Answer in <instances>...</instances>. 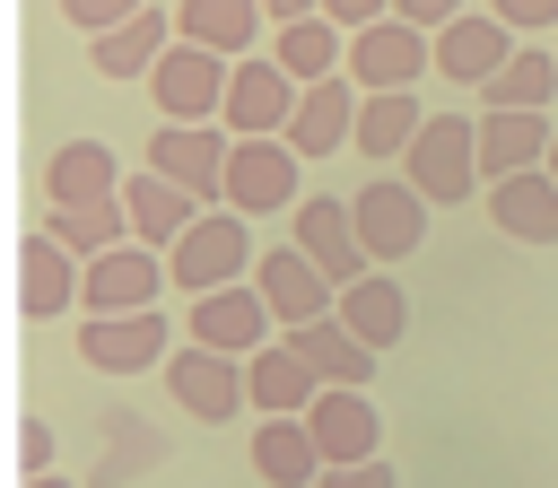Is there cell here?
<instances>
[{"label": "cell", "mask_w": 558, "mask_h": 488, "mask_svg": "<svg viewBox=\"0 0 558 488\" xmlns=\"http://www.w3.org/2000/svg\"><path fill=\"white\" fill-rule=\"evenodd\" d=\"M166 383H174V401H183L201 427H227L235 410H253L244 357H227V349H201V340H183V349L166 357Z\"/></svg>", "instance_id": "8"}, {"label": "cell", "mask_w": 558, "mask_h": 488, "mask_svg": "<svg viewBox=\"0 0 558 488\" xmlns=\"http://www.w3.org/2000/svg\"><path fill=\"white\" fill-rule=\"evenodd\" d=\"M288 340H296V357H305L323 383H349V392H357V383H375V357H384V349H366V340H357L340 314H323V322H296Z\"/></svg>", "instance_id": "27"}, {"label": "cell", "mask_w": 558, "mask_h": 488, "mask_svg": "<svg viewBox=\"0 0 558 488\" xmlns=\"http://www.w3.org/2000/svg\"><path fill=\"white\" fill-rule=\"evenodd\" d=\"M17 471H26V479L52 471V427H44V418H17Z\"/></svg>", "instance_id": "37"}, {"label": "cell", "mask_w": 558, "mask_h": 488, "mask_svg": "<svg viewBox=\"0 0 558 488\" xmlns=\"http://www.w3.org/2000/svg\"><path fill=\"white\" fill-rule=\"evenodd\" d=\"M296 96H305V87H296V78L270 61V52H244V61H235V87H227V113H218V122H227L235 139H288V122H296Z\"/></svg>", "instance_id": "9"}, {"label": "cell", "mask_w": 558, "mask_h": 488, "mask_svg": "<svg viewBox=\"0 0 558 488\" xmlns=\"http://www.w3.org/2000/svg\"><path fill=\"white\" fill-rule=\"evenodd\" d=\"M192 340H201V349H227V357H253V349H270V340H279V314L262 305V288H253V279H235V288L192 296Z\"/></svg>", "instance_id": "14"}, {"label": "cell", "mask_w": 558, "mask_h": 488, "mask_svg": "<svg viewBox=\"0 0 558 488\" xmlns=\"http://www.w3.org/2000/svg\"><path fill=\"white\" fill-rule=\"evenodd\" d=\"M488 17H506L514 35H558V0H488Z\"/></svg>", "instance_id": "36"}, {"label": "cell", "mask_w": 558, "mask_h": 488, "mask_svg": "<svg viewBox=\"0 0 558 488\" xmlns=\"http://www.w3.org/2000/svg\"><path fill=\"white\" fill-rule=\"evenodd\" d=\"M166 279H174V270L157 261V244L131 235V244H113V253L87 261V305H78V314H148Z\"/></svg>", "instance_id": "15"}, {"label": "cell", "mask_w": 558, "mask_h": 488, "mask_svg": "<svg viewBox=\"0 0 558 488\" xmlns=\"http://www.w3.org/2000/svg\"><path fill=\"white\" fill-rule=\"evenodd\" d=\"M288 244H296L331 288H357V279L375 270V253H366V235H357V209L331 200V192H305V200L288 209Z\"/></svg>", "instance_id": "5"}, {"label": "cell", "mask_w": 558, "mask_h": 488, "mask_svg": "<svg viewBox=\"0 0 558 488\" xmlns=\"http://www.w3.org/2000/svg\"><path fill=\"white\" fill-rule=\"evenodd\" d=\"M78 261H96V253H113V244H131V209H122V192L113 200H70V209H52L44 218Z\"/></svg>", "instance_id": "33"}, {"label": "cell", "mask_w": 558, "mask_h": 488, "mask_svg": "<svg viewBox=\"0 0 558 488\" xmlns=\"http://www.w3.org/2000/svg\"><path fill=\"white\" fill-rule=\"evenodd\" d=\"M157 462H166L157 427H148V418H131V410H105V462L87 471V488H122V479H148Z\"/></svg>", "instance_id": "32"}, {"label": "cell", "mask_w": 558, "mask_h": 488, "mask_svg": "<svg viewBox=\"0 0 558 488\" xmlns=\"http://www.w3.org/2000/svg\"><path fill=\"white\" fill-rule=\"evenodd\" d=\"M514 52H523V44H514V26H506V17L462 9L453 26H436V78H453V87H488Z\"/></svg>", "instance_id": "16"}, {"label": "cell", "mask_w": 558, "mask_h": 488, "mask_svg": "<svg viewBox=\"0 0 558 488\" xmlns=\"http://www.w3.org/2000/svg\"><path fill=\"white\" fill-rule=\"evenodd\" d=\"M78 357L96 375H148V366L174 357L166 349V314L157 305L148 314H78Z\"/></svg>", "instance_id": "12"}, {"label": "cell", "mask_w": 558, "mask_h": 488, "mask_svg": "<svg viewBox=\"0 0 558 488\" xmlns=\"http://www.w3.org/2000/svg\"><path fill=\"white\" fill-rule=\"evenodd\" d=\"M392 17H410V26H427V35H436V26H453V17H462V0H392Z\"/></svg>", "instance_id": "38"}, {"label": "cell", "mask_w": 558, "mask_h": 488, "mask_svg": "<svg viewBox=\"0 0 558 488\" xmlns=\"http://www.w3.org/2000/svg\"><path fill=\"white\" fill-rule=\"evenodd\" d=\"M253 471H262L270 488H314L331 462H323V444H314L305 418H262V427H253Z\"/></svg>", "instance_id": "28"}, {"label": "cell", "mask_w": 558, "mask_h": 488, "mask_svg": "<svg viewBox=\"0 0 558 488\" xmlns=\"http://www.w3.org/2000/svg\"><path fill=\"white\" fill-rule=\"evenodd\" d=\"M305 427H314L323 462H375V453H384V418H375V401L349 392V383H323V401L305 410Z\"/></svg>", "instance_id": "19"}, {"label": "cell", "mask_w": 558, "mask_h": 488, "mask_svg": "<svg viewBox=\"0 0 558 488\" xmlns=\"http://www.w3.org/2000/svg\"><path fill=\"white\" fill-rule=\"evenodd\" d=\"M174 44H183L174 9H140V17H122L113 35H87V61H96V78H148Z\"/></svg>", "instance_id": "17"}, {"label": "cell", "mask_w": 558, "mask_h": 488, "mask_svg": "<svg viewBox=\"0 0 558 488\" xmlns=\"http://www.w3.org/2000/svg\"><path fill=\"white\" fill-rule=\"evenodd\" d=\"M227 87H235V61L209 52V44H174V52L148 70L157 122H218V113H227Z\"/></svg>", "instance_id": "3"}, {"label": "cell", "mask_w": 558, "mask_h": 488, "mask_svg": "<svg viewBox=\"0 0 558 488\" xmlns=\"http://www.w3.org/2000/svg\"><path fill=\"white\" fill-rule=\"evenodd\" d=\"M349 209H357V235H366V253H375V270H392V261H410L418 244H427V192L410 183V174H366L357 192H349Z\"/></svg>", "instance_id": "2"}, {"label": "cell", "mask_w": 558, "mask_h": 488, "mask_svg": "<svg viewBox=\"0 0 558 488\" xmlns=\"http://www.w3.org/2000/svg\"><path fill=\"white\" fill-rule=\"evenodd\" d=\"M357 105H366V87L340 70V78H323V87H305L296 96V122H288V148L296 157H331L340 139H357Z\"/></svg>", "instance_id": "20"}, {"label": "cell", "mask_w": 558, "mask_h": 488, "mask_svg": "<svg viewBox=\"0 0 558 488\" xmlns=\"http://www.w3.org/2000/svg\"><path fill=\"white\" fill-rule=\"evenodd\" d=\"M253 261H262V244L244 235V209H201V218H192V235L166 253L174 288H192V296H209V288H235Z\"/></svg>", "instance_id": "6"}, {"label": "cell", "mask_w": 558, "mask_h": 488, "mask_svg": "<svg viewBox=\"0 0 558 488\" xmlns=\"http://www.w3.org/2000/svg\"><path fill=\"white\" fill-rule=\"evenodd\" d=\"M270 61L296 78V87H323V78H340L349 70V44H340V17H296V26H270Z\"/></svg>", "instance_id": "23"}, {"label": "cell", "mask_w": 558, "mask_h": 488, "mask_svg": "<svg viewBox=\"0 0 558 488\" xmlns=\"http://www.w3.org/2000/svg\"><path fill=\"white\" fill-rule=\"evenodd\" d=\"M418 70H436V35H427V26H410V17H375V26L349 35V78H357L366 96H384V87H418Z\"/></svg>", "instance_id": "7"}, {"label": "cell", "mask_w": 558, "mask_h": 488, "mask_svg": "<svg viewBox=\"0 0 558 488\" xmlns=\"http://www.w3.org/2000/svg\"><path fill=\"white\" fill-rule=\"evenodd\" d=\"M70 305H87V261H78L52 227H35V235L17 244V314H26V322H52V314H70Z\"/></svg>", "instance_id": "10"}, {"label": "cell", "mask_w": 558, "mask_h": 488, "mask_svg": "<svg viewBox=\"0 0 558 488\" xmlns=\"http://www.w3.org/2000/svg\"><path fill=\"white\" fill-rule=\"evenodd\" d=\"M549 139H558L549 113H480V174L488 183L497 174H532V166H549Z\"/></svg>", "instance_id": "24"}, {"label": "cell", "mask_w": 558, "mask_h": 488, "mask_svg": "<svg viewBox=\"0 0 558 488\" xmlns=\"http://www.w3.org/2000/svg\"><path fill=\"white\" fill-rule=\"evenodd\" d=\"M480 96H488V113H549V96H558V44H523Z\"/></svg>", "instance_id": "31"}, {"label": "cell", "mask_w": 558, "mask_h": 488, "mask_svg": "<svg viewBox=\"0 0 558 488\" xmlns=\"http://www.w3.org/2000/svg\"><path fill=\"white\" fill-rule=\"evenodd\" d=\"M323 17H340V26L357 35V26H375V17H392V0H323Z\"/></svg>", "instance_id": "39"}, {"label": "cell", "mask_w": 558, "mask_h": 488, "mask_svg": "<svg viewBox=\"0 0 558 488\" xmlns=\"http://www.w3.org/2000/svg\"><path fill=\"white\" fill-rule=\"evenodd\" d=\"M314 9H323V0H262V17H270V26H296V17H314Z\"/></svg>", "instance_id": "40"}, {"label": "cell", "mask_w": 558, "mask_h": 488, "mask_svg": "<svg viewBox=\"0 0 558 488\" xmlns=\"http://www.w3.org/2000/svg\"><path fill=\"white\" fill-rule=\"evenodd\" d=\"M401 174L445 209V200H471L480 192V113H427V131L410 139Z\"/></svg>", "instance_id": "1"}, {"label": "cell", "mask_w": 558, "mask_h": 488, "mask_svg": "<svg viewBox=\"0 0 558 488\" xmlns=\"http://www.w3.org/2000/svg\"><path fill=\"white\" fill-rule=\"evenodd\" d=\"M253 288H262V305L279 314V331H296V322H323V314H340V288L296 253V244H262V261H253Z\"/></svg>", "instance_id": "13"}, {"label": "cell", "mask_w": 558, "mask_h": 488, "mask_svg": "<svg viewBox=\"0 0 558 488\" xmlns=\"http://www.w3.org/2000/svg\"><path fill=\"white\" fill-rule=\"evenodd\" d=\"M227 157H235V131L227 122H157L148 131V174L183 183L201 209L227 200Z\"/></svg>", "instance_id": "4"}, {"label": "cell", "mask_w": 558, "mask_h": 488, "mask_svg": "<svg viewBox=\"0 0 558 488\" xmlns=\"http://www.w3.org/2000/svg\"><path fill=\"white\" fill-rule=\"evenodd\" d=\"M26 488H78V479H61V471H44V479H26Z\"/></svg>", "instance_id": "41"}, {"label": "cell", "mask_w": 558, "mask_h": 488, "mask_svg": "<svg viewBox=\"0 0 558 488\" xmlns=\"http://www.w3.org/2000/svg\"><path fill=\"white\" fill-rule=\"evenodd\" d=\"M244 383H253V410H262V418H305V410L323 401V375L296 357V340H288V331H279L270 349H253V357H244Z\"/></svg>", "instance_id": "18"}, {"label": "cell", "mask_w": 558, "mask_h": 488, "mask_svg": "<svg viewBox=\"0 0 558 488\" xmlns=\"http://www.w3.org/2000/svg\"><path fill=\"white\" fill-rule=\"evenodd\" d=\"M549 174H558V139H549Z\"/></svg>", "instance_id": "42"}, {"label": "cell", "mask_w": 558, "mask_h": 488, "mask_svg": "<svg viewBox=\"0 0 558 488\" xmlns=\"http://www.w3.org/2000/svg\"><path fill=\"white\" fill-rule=\"evenodd\" d=\"M340 322H349L366 349H392V340L410 331V296H401V279H392V270H366L357 288H340Z\"/></svg>", "instance_id": "30"}, {"label": "cell", "mask_w": 558, "mask_h": 488, "mask_svg": "<svg viewBox=\"0 0 558 488\" xmlns=\"http://www.w3.org/2000/svg\"><path fill=\"white\" fill-rule=\"evenodd\" d=\"M174 26H183V44H209V52H227V61L270 52V44H262V35H270L262 0H183V9H174Z\"/></svg>", "instance_id": "22"}, {"label": "cell", "mask_w": 558, "mask_h": 488, "mask_svg": "<svg viewBox=\"0 0 558 488\" xmlns=\"http://www.w3.org/2000/svg\"><path fill=\"white\" fill-rule=\"evenodd\" d=\"M296 183H305V157L288 139H235V157H227V209H244V218L296 209L305 200Z\"/></svg>", "instance_id": "11"}, {"label": "cell", "mask_w": 558, "mask_h": 488, "mask_svg": "<svg viewBox=\"0 0 558 488\" xmlns=\"http://www.w3.org/2000/svg\"><path fill=\"white\" fill-rule=\"evenodd\" d=\"M314 488H401V471H392V462L375 453V462H331V471H323Z\"/></svg>", "instance_id": "35"}, {"label": "cell", "mask_w": 558, "mask_h": 488, "mask_svg": "<svg viewBox=\"0 0 558 488\" xmlns=\"http://www.w3.org/2000/svg\"><path fill=\"white\" fill-rule=\"evenodd\" d=\"M122 209H131V235L140 244H183L192 235V218H201V200L183 192V183H166V174H122Z\"/></svg>", "instance_id": "26"}, {"label": "cell", "mask_w": 558, "mask_h": 488, "mask_svg": "<svg viewBox=\"0 0 558 488\" xmlns=\"http://www.w3.org/2000/svg\"><path fill=\"white\" fill-rule=\"evenodd\" d=\"M488 218H497V235H514V244H558V174H549V166L497 174V183H488Z\"/></svg>", "instance_id": "21"}, {"label": "cell", "mask_w": 558, "mask_h": 488, "mask_svg": "<svg viewBox=\"0 0 558 488\" xmlns=\"http://www.w3.org/2000/svg\"><path fill=\"white\" fill-rule=\"evenodd\" d=\"M418 131H427L418 87H384V96H366V105H357V157H375V166H401Z\"/></svg>", "instance_id": "29"}, {"label": "cell", "mask_w": 558, "mask_h": 488, "mask_svg": "<svg viewBox=\"0 0 558 488\" xmlns=\"http://www.w3.org/2000/svg\"><path fill=\"white\" fill-rule=\"evenodd\" d=\"M113 192H122V166H113L105 139H61V148L44 157V200H52V209H70V200H113Z\"/></svg>", "instance_id": "25"}, {"label": "cell", "mask_w": 558, "mask_h": 488, "mask_svg": "<svg viewBox=\"0 0 558 488\" xmlns=\"http://www.w3.org/2000/svg\"><path fill=\"white\" fill-rule=\"evenodd\" d=\"M140 9H148V0H61V17H70L78 35H113V26L140 17Z\"/></svg>", "instance_id": "34"}]
</instances>
